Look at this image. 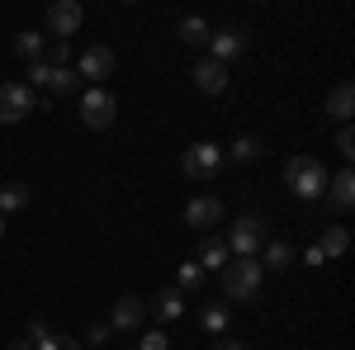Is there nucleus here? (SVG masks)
Masks as SVG:
<instances>
[{
    "mask_svg": "<svg viewBox=\"0 0 355 350\" xmlns=\"http://www.w3.org/2000/svg\"><path fill=\"white\" fill-rule=\"evenodd\" d=\"M261 284H266V270H261L256 256H251V261H227V265H223V294L232 298V303H251V298L261 294Z\"/></svg>",
    "mask_w": 355,
    "mask_h": 350,
    "instance_id": "nucleus-1",
    "label": "nucleus"
},
{
    "mask_svg": "<svg viewBox=\"0 0 355 350\" xmlns=\"http://www.w3.org/2000/svg\"><path fill=\"white\" fill-rule=\"evenodd\" d=\"M284 185L294 189L299 199H318V194H327V166L318 157H294L284 166Z\"/></svg>",
    "mask_w": 355,
    "mask_h": 350,
    "instance_id": "nucleus-2",
    "label": "nucleus"
},
{
    "mask_svg": "<svg viewBox=\"0 0 355 350\" xmlns=\"http://www.w3.org/2000/svg\"><path fill=\"white\" fill-rule=\"evenodd\" d=\"M261 246H266V222H261V218L246 213V218H237V222L227 227V251H232L237 261H251Z\"/></svg>",
    "mask_w": 355,
    "mask_h": 350,
    "instance_id": "nucleus-3",
    "label": "nucleus"
},
{
    "mask_svg": "<svg viewBox=\"0 0 355 350\" xmlns=\"http://www.w3.org/2000/svg\"><path fill=\"white\" fill-rule=\"evenodd\" d=\"M223 147H214V142H194L190 152L180 157V175L185 180H209V175H218L223 170Z\"/></svg>",
    "mask_w": 355,
    "mask_h": 350,
    "instance_id": "nucleus-4",
    "label": "nucleus"
},
{
    "mask_svg": "<svg viewBox=\"0 0 355 350\" xmlns=\"http://www.w3.org/2000/svg\"><path fill=\"white\" fill-rule=\"evenodd\" d=\"M114 114H119V105H114V95H110V90L90 85V90L81 95V123H85V128H95V133H100V128H110V123H114Z\"/></svg>",
    "mask_w": 355,
    "mask_h": 350,
    "instance_id": "nucleus-5",
    "label": "nucleus"
},
{
    "mask_svg": "<svg viewBox=\"0 0 355 350\" xmlns=\"http://www.w3.org/2000/svg\"><path fill=\"white\" fill-rule=\"evenodd\" d=\"M33 90H28L24 81H5L0 85V123H19V119H28L33 114Z\"/></svg>",
    "mask_w": 355,
    "mask_h": 350,
    "instance_id": "nucleus-6",
    "label": "nucleus"
},
{
    "mask_svg": "<svg viewBox=\"0 0 355 350\" xmlns=\"http://www.w3.org/2000/svg\"><path fill=\"white\" fill-rule=\"evenodd\" d=\"M81 5L76 0H57V5H48V33H53V43H67L76 28H81Z\"/></svg>",
    "mask_w": 355,
    "mask_h": 350,
    "instance_id": "nucleus-7",
    "label": "nucleus"
},
{
    "mask_svg": "<svg viewBox=\"0 0 355 350\" xmlns=\"http://www.w3.org/2000/svg\"><path fill=\"white\" fill-rule=\"evenodd\" d=\"M246 43H251V38H246V28H214V33H209L214 62H223V67H227L232 57H242V53H246Z\"/></svg>",
    "mask_w": 355,
    "mask_h": 350,
    "instance_id": "nucleus-8",
    "label": "nucleus"
},
{
    "mask_svg": "<svg viewBox=\"0 0 355 350\" xmlns=\"http://www.w3.org/2000/svg\"><path fill=\"white\" fill-rule=\"evenodd\" d=\"M185 222L199 227V232H209V227H218V222H223V204L214 199V194H199V199L185 204Z\"/></svg>",
    "mask_w": 355,
    "mask_h": 350,
    "instance_id": "nucleus-9",
    "label": "nucleus"
},
{
    "mask_svg": "<svg viewBox=\"0 0 355 350\" xmlns=\"http://www.w3.org/2000/svg\"><path fill=\"white\" fill-rule=\"evenodd\" d=\"M81 76L95 81V85L105 81V76H114V53L105 48V43H90V48L81 53Z\"/></svg>",
    "mask_w": 355,
    "mask_h": 350,
    "instance_id": "nucleus-10",
    "label": "nucleus"
},
{
    "mask_svg": "<svg viewBox=\"0 0 355 350\" xmlns=\"http://www.w3.org/2000/svg\"><path fill=\"white\" fill-rule=\"evenodd\" d=\"M194 85H199L204 95H223V90H227V67L214 62V57H204V62L194 67Z\"/></svg>",
    "mask_w": 355,
    "mask_h": 350,
    "instance_id": "nucleus-11",
    "label": "nucleus"
},
{
    "mask_svg": "<svg viewBox=\"0 0 355 350\" xmlns=\"http://www.w3.org/2000/svg\"><path fill=\"white\" fill-rule=\"evenodd\" d=\"M147 322V303H142V298H119V303H114V322L110 326H119V331H137V326Z\"/></svg>",
    "mask_w": 355,
    "mask_h": 350,
    "instance_id": "nucleus-12",
    "label": "nucleus"
},
{
    "mask_svg": "<svg viewBox=\"0 0 355 350\" xmlns=\"http://www.w3.org/2000/svg\"><path fill=\"white\" fill-rule=\"evenodd\" d=\"M327 189H331V209H336V213H351V204H355V175H351V166H341V170L327 180Z\"/></svg>",
    "mask_w": 355,
    "mask_h": 350,
    "instance_id": "nucleus-13",
    "label": "nucleus"
},
{
    "mask_svg": "<svg viewBox=\"0 0 355 350\" xmlns=\"http://www.w3.org/2000/svg\"><path fill=\"white\" fill-rule=\"evenodd\" d=\"M194 265L204 270V274H209V270H223V265H227V242H223V237H204V242H199V261H194Z\"/></svg>",
    "mask_w": 355,
    "mask_h": 350,
    "instance_id": "nucleus-14",
    "label": "nucleus"
},
{
    "mask_svg": "<svg viewBox=\"0 0 355 350\" xmlns=\"http://www.w3.org/2000/svg\"><path fill=\"white\" fill-rule=\"evenodd\" d=\"M209 33H214V28L204 24L199 15H185V19H180V28H175V38H180L185 48H209Z\"/></svg>",
    "mask_w": 355,
    "mask_h": 350,
    "instance_id": "nucleus-15",
    "label": "nucleus"
},
{
    "mask_svg": "<svg viewBox=\"0 0 355 350\" xmlns=\"http://www.w3.org/2000/svg\"><path fill=\"white\" fill-rule=\"evenodd\" d=\"M327 114H331V119H341V123L355 114V85H351V81H341V85L327 95Z\"/></svg>",
    "mask_w": 355,
    "mask_h": 350,
    "instance_id": "nucleus-16",
    "label": "nucleus"
},
{
    "mask_svg": "<svg viewBox=\"0 0 355 350\" xmlns=\"http://www.w3.org/2000/svg\"><path fill=\"white\" fill-rule=\"evenodd\" d=\"M294 265V246L289 242H266L261 246V270H289Z\"/></svg>",
    "mask_w": 355,
    "mask_h": 350,
    "instance_id": "nucleus-17",
    "label": "nucleus"
},
{
    "mask_svg": "<svg viewBox=\"0 0 355 350\" xmlns=\"http://www.w3.org/2000/svg\"><path fill=\"white\" fill-rule=\"evenodd\" d=\"M318 251H322L327 261L346 256V251H351V232H346V227H327V232H322V242H318Z\"/></svg>",
    "mask_w": 355,
    "mask_h": 350,
    "instance_id": "nucleus-18",
    "label": "nucleus"
},
{
    "mask_svg": "<svg viewBox=\"0 0 355 350\" xmlns=\"http://www.w3.org/2000/svg\"><path fill=\"white\" fill-rule=\"evenodd\" d=\"M15 53L24 57V62H38V57L48 53V38H43V33H33V28H24V33L15 38Z\"/></svg>",
    "mask_w": 355,
    "mask_h": 350,
    "instance_id": "nucleus-19",
    "label": "nucleus"
},
{
    "mask_svg": "<svg viewBox=\"0 0 355 350\" xmlns=\"http://www.w3.org/2000/svg\"><path fill=\"white\" fill-rule=\"evenodd\" d=\"M152 313H157L162 322H175V317L185 313V298H180V289H162V294H157V308H152Z\"/></svg>",
    "mask_w": 355,
    "mask_h": 350,
    "instance_id": "nucleus-20",
    "label": "nucleus"
},
{
    "mask_svg": "<svg viewBox=\"0 0 355 350\" xmlns=\"http://www.w3.org/2000/svg\"><path fill=\"white\" fill-rule=\"evenodd\" d=\"M24 204H28L24 180H15V185H0V218H5V213H15V209H24Z\"/></svg>",
    "mask_w": 355,
    "mask_h": 350,
    "instance_id": "nucleus-21",
    "label": "nucleus"
},
{
    "mask_svg": "<svg viewBox=\"0 0 355 350\" xmlns=\"http://www.w3.org/2000/svg\"><path fill=\"white\" fill-rule=\"evenodd\" d=\"M199 322H204V331H214V336H223V331H227V322H232V313H227V303H209Z\"/></svg>",
    "mask_w": 355,
    "mask_h": 350,
    "instance_id": "nucleus-22",
    "label": "nucleus"
},
{
    "mask_svg": "<svg viewBox=\"0 0 355 350\" xmlns=\"http://www.w3.org/2000/svg\"><path fill=\"white\" fill-rule=\"evenodd\" d=\"M48 90H53V95H71V90H81V76H76V71H67V67H53Z\"/></svg>",
    "mask_w": 355,
    "mask_h": 350,
    "instance_id": "nucleus-23",
    "label": "nucleus"
},
{
    "mask_svg": "<svg viewBox=\"0 0 355 350\" xmlns=\"http://www.w3.org/2000/svg\"><path fill=\"white\" fill-rule=\"evenodd\" d=\"M223 157H232V161H256V157H261V142H256V137H237L232 152H223Z\"/></svg>",
    "mask_w": 355,
    "mask_h": 350,
    "instance_id": "nucleus-24",
    "label": "nucleus"
},
{
    "mask_svg": "<svg viewBox=\"0 0 355 350\" xmlns=\"http://www.w3.org/2000/svg\"><path fill=\"white\" fill-rule=\"evenodd\" d=\"M33 350H81V341H71V336H43Z\"/></svg>",
    "mask_w": 355,
    "mask_h": 350,
    "instance_id": "nucleus-25",
    "label": "nucleus"
},
{
    "mask_svg": "<svg viewBox=\"0 0 355 350\" xmlns=\"http://www.w3.org/2000/svg\"><path fill=\"white\" fill-rule=\"evenodd\" d=\"M199 284H204V270L194 265V261H190V265H180V289H199Z\"/></svg>",
    "mask_w": 355,
    "mask_h": 350,
    "instance_id": "nucleus-26",
    "label": "nucleus"
},
{
    "mask_svg": "<svg viewBox=\"0 0 355 350\" xmlns=\"http://www.w3.org/2000/svg\"><path fill=\"white\" fill-rule=\"evenodd\" d=\"M43 336H53V331H48V322H43V317H33V322H28V331H24V341H33V346H38Z\"/></svg>",
    "mask_w": 355,
    "mask_h": 350,
    "instance_id": "nucleus-27",
    "label": "nucleus"
},
{
    "mask_svg": "<svg viewBox=\"0 0 355 350\" xmlns=\"http://www.w3.org/2000/svg\"><path fill=\"white\" fill-rule=\"evenodd\" d=\"M336 152H341V157H355V133H351V128L336 133Z\"/></svg>",
    "mask_w": 355,
    "mask_h": 350,
    "instance_id": "nucleus-28",
    "label": "nucleus"
},
{
    "mask_svg": "<svg viewBox=\"0 0 355 350\" xmlns=\"http://www.w3.org/2000/svg\"><path fill=\"white\" fill-rule=\"evenodd\" d=\"M85 341H90V346H105V341H110V326H90V331H85Z\"/></svg>",
    "mask_w": 355,
    "mask_h": 350,
    "instance_id": "nucleus-29",
    "label": "nucleus"
},
{
    "mask_svg": "<svg viewBox=\"0 0 355 350\" xmlns=\"http://www.w3.org/2000/svg\"><path fill=\"white\" fill-rule=\"evenodd\" d=\"M142 350H166V336L162 331H147V336H142Z\"/></svg>",
    "mask_w": 355,
    "mask_h": 350,
    "instance_id": "nucleus-30",
    "label": "nucleus"
},
{
    "mask_svg": "<svg viewBox=\"0 0 355 350\" xmlns=\"http://www.w3.org/2000/svg\"><path fill=\"white\" fill-rule=\"evenodd\" d=\"M214 350H246V346H242V341H218Z\"/></svg>",
    "mask_w": 355,
    "mask_h": 350,
    "instance_id": "nucleus-31",
    "label": "nucleus"
},
{
    "mask_svg": "<svg viewBox=\"0 0 355 350\" xmlns=\"http://www.w3.org/2000/svg\"><path fill=\"white\" fill-rule=\"evenodd\" d=\"M10 350H33V341H24V336H19V341H10Z\"/></svg>",
    "mask_w": 355,
    "mask_h": 350,
    "instance_id": "nucleus-32",
    "label": "nucleus"
},
{
    "mask_svg": "<svg viewBox=\"0 0 355 350\" xmlns=\"http://www.w3.org/2000/svg\"><path fill=\"white\" fill-rule=\"evenodd\" d=\"M0 237H5V218H0Z\"/></svg>",
    "mask_w": 355,
    "mask_h": 350,
    "instance_id": "nucleus-33",
    "label": "nucleus"
}]
</instances>
